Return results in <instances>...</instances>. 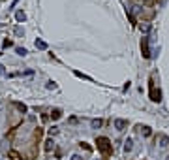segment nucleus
<instances>
[{"label":"nucleus","instance_id":"obj_18","mask_svg":"<svg viewBox=\"0 0 169 160\" xmlns=\"http://www.w3.org/2000/svg\"><path fill=\"white\" fill-rule=\"evenodd\" d=\"M49 134H51V136H56V134H58V130H56V128H51V132H49Z\"/></svg>","mask_w":169,"mask_h":160},{"label":"nucleus","instance_id":"obj_2","mask_svg":"<svg viewBox=\"0 0 169 160\" xmlns=\"http://www.w3.org/2000/svg\"><path fill=\"white\" fill-rule=\"evenodd\" d=\"M150 100H152V102H160V100H162L160 89H156L154 85H150Z\"/></svg>","mask_w":169,"mask_h":160},{"label":"nucleus","instance_id":"obj_20","mask_svg":"<svg viewBox=\"0 0 169 160\" xmlns=\"http://www.w3.org/2000/svg\"><path fill=\"white\" fill-rule=\"evenodd\" d=\"M4 74H6V70H4V66L0 64V75H4Z\"/></svg>","mask_w":169,"mask_h":160},{"label":"nucleus","instance_id":"obj_3","mask_svg":"<svg viewBox=\"0 0 169 160\" xmlns=\"http://www.w3.org/2000/svg\"><path fill=\"white\" fill-rule=\"evenodd\" d=\"M141 51H143V57H145V59L150 57V51H149V38H143V41H141Z\"/></svg>","mask_w":169,"mask_h":160},{"label":"nucleus","instance_id":"obj_16","mask_svg":"<svg viewBox=\"0 0 169 160\" xmlns=\"http://www.w3.org/2000/svg\"><path fill=\"white\" fill-rule=\"evenodd\" d=\"M73 74L77 75V77H83V79H90V77H88V75H84V74H81V72H73Z\"/></svg>","mask_w":169,"mask_h":160},{"label":"nucleus","instance_id":"obj_15","mask_svg":"<svg viewBox=\"0 0 169 160\" xmlns=\"http://www.w3.org/2000/svg\"><path fill=\"white\" fill-rule=\"evenodd\" d=\"M143 136H145V137L150 136V128H149V126H143Z\"/></svg>","mask_w":169,"mask_h":160},{"label":"nucleus","instance_id":"obj_7","mask_svg":"<svg viewBox=\"0 0 169 160\" xmlns=\"http://www.w3.org/2000/svg\"><path fill=\"white\" fill-rule=\"evenodd\" d=\"M132 149H133V140H126V141H124V151L130 152Z\"/></svg>","mask_w":169,"mask_h":160},{"label":"nucleus","instance_id":"obj_19","mask_svg":"<svg viewBox=\"0 0 169 160\" xmlns=\"http://www.w3.org/2000/svg\"><path fill=\"white\" fill-rule=\"evenodd\" d=\"M72 160H84V158H81L79 155H73V156H72Z\"/></svg>","mask_w":169,"mask_h":160},{"label":"nucleus","instance_id":"obj_14","mask_svg":"<svg viewBox=\"0 0 169 160\" xmlns=\"http://www.w3.org/2000/svg\"><path fill=\"white\" fill-rule=\"evenodd\" d=\"M15 51H17V55H21V57H25V55L28 53V51L25 49V47H17V49H15Z\"/></svg>","mask_w":169,"mask_h":160},{"label":"nucleus","instance_id":"obj_12","mask_svg":"<svg viewBox=\"0 0 169 160\" xmlns=\"http://www.w3.org/2000/svg\"><path fill=\"white\" fill-rule=\"evenodd\" d=\"M160 147H169V137H165V136H162V143H160Z\"/></svg>","mask_w":169,"mask_h":160},{"label":"nucleus","instance_id":"obj_11","mask_svg":"<svg viewBox=\"0 0 169 160\" xmlns=\"http://www.w3.org/2000/svg\"><path fill=\"white\" fill-rule=\"evenodd\" d=\"M36 47H38V49H47V44L43 40H36Z\"/></svg>","mask_w":169,"mask_h":160},{"label":"nucleus","instance_id":"obj_5","mask_svg":"<svg viewBox=\"0 0 169 160\" xmlns=\"http://www.w3.org/2000/svg\"><path fill=\"white\" fill-rule=\"evenodd\" d=\"M15 19H17V23H25V21H26L25 11H15Z\"/></svg>","mask_w":169,"mask_h":160},{"label":"nucleus","instance_id":"obj_10","mask_svg":"<svg viewBox=\"0 0 169 160\" xmlns=\"http://www.w3.org/2000/svg\"><path fill=\"white\" fill-rule=\"evenodd\" d=\"M102 124H103V121H102V119H94L92 122H90V126H92V128H100Z\"/></svg>","mask_w":169,"mask_h":160},{"label":"nucleus","instance_id":"obj_17","mask_svg":"<svg viewBox=\"0 0 169 160\" xmlns=\"http://www.w3.org/2000/svg\"><path fill=\"white\" fill-rule=\"evenodd\" d=\"M15 34H17V36H23L25 32H23V29H19V26H17V29H15Z\"/></svg>","mask_w":169,"mask_h":160},{"label":"nucleus","instance_id":"obj_13","mask_svg":"<svg viewBox=\"0 0 169 160\" xmlns=\"http://www.w3.org/2000/svg\"><path fill=\"white\" fill-rule=\"evenodd\" d=\"M15 106H17V109L21 111V113H26V106H25V104H21V102H15Z\"/></svg>","mask_w":169,"mask_h":160},{"label":"nucleus","instance_id":"obj_6","mask_svg":"<svg viewBox=\"0 0 169 160\" xmlns=\"http://www.w3.org/2000/svg\"><path fill=\"white\" fill-rule=\"evenodd\" d=\"M8 156H10L11 160H23V156H21L17 151H10V152H8Z\"/></svg>","mask_w":169,"mask_h":160},{"label":"nucleus","instance_id":"obj_4","mask_svg":"<svg viewBox=\"0 0 169 160\" xmlns=\"http://www.w3.org/2000/svg\"><path fill=\"white\" fill-rule=\"evenodd\" d=\"M126 126H128V121H126V119H115V128H117L118 132L126 130Z\"/></svg>","mask_w":169,"mask_h":160},{"label":"nucleus","instance_id":"obj_8","mask_svg":"<svg viewBox=\"0 0 169 160\" xmlns=\"http://www.w3.org/2000/svg\"><path fill=\"white\" fill-rule=\"evenodd\" d=\"M60 117H62V111H60V109H53V111H51V119H53V121L60 119Z\"/></svg>","mask_w":169,"mask_h":160},{"label":"nucleus","instance_id":"obj_9","mask_svg":"<svg viewBox=\"0 0 169 160\" xmlns=\"http://www.w3.org/2000/svg\"><path fill=\"white\" fill-rule=\"evenodd\" d=\"M53 147H55V141H53V140H47V141H45V151H47V152H51Z\"/></svg>","mask_w":169,"mask_h":160},{"label":"nucleus","instance_id":"obj_1","mask_svg":"<svg viewBox=\"0 0 169 160\" xmlns=\"http://www.w3.org/2000/svg\"><path fill=\"white\" fill-rule=\"evenodd\" d=\"M96 147H98V151H100L103 156H109L111 151H113V145H111V141H109L105 136H100V137L96 140Z\"/></svg>","mask_w":169,"mask_h":160}]
</instances>
